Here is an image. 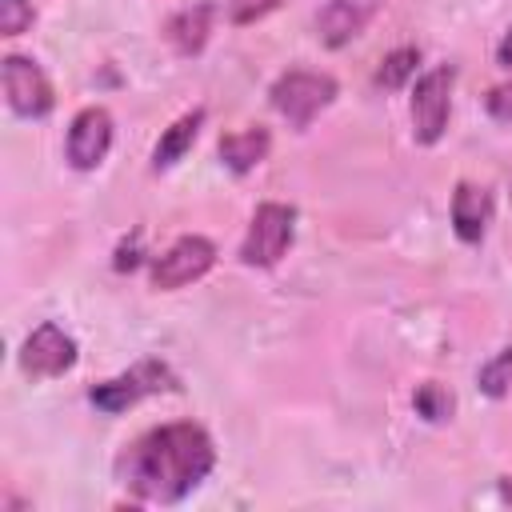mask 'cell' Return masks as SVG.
Masks as SVG:
<instances>
[{
  "instance_id": "8992f818",
  "label": "cell",
  "mask_w": 512,
  "mask_h": 512,
  "mask_svg": "<svg viewBox=\"0 0 512 512\" xmlns=\"http://www.w3.org/2000/svg\"><path fill=\"white\" fill-rule=\"evenodd\" d=\"M216 264V244L200 232L172 240L156 260H152V288L156 292H176L184 284H196L200 276H208Z\"/></svg>"
},
{
  "instance_id": "9a60e30c",
  "label": "cell",
  "mask_w": 512,
  "mask_h": 512,
  "mask_svg": "<svg viewBox=\"0 0 512 512\" xmlns=\"http://www.w3.org/2000/svg\"><path fill=\"white\" fill-rule=\"evenodd\" d=\"M416 64H420V48H396V52H388L380 60V68H376V88H384V92L404 88L416 76Z\"/></svg>"
},
{
  "instance_id": "ac0fdd59",
  "label": "cell",
  "mask_w": 512,
  "mask_h": 512,
  "mask_svg": "<svg viewBox=\"0 0 512 512\" xmlns=\"http://www.w3.org/2000/svg\"><path fill=\"white\" fill-rule=\"evenodd\" d=\"M36 20L32 0H0V36H20Z\"/></svg>"
},
{
  "instance_id": "7c38bea8",
  "label": "cell",
  "mask_w": 512,
  "mask_h": 512,
  "mask_svg": "<svg viewBox=\"0 0 512 512\" xmlns=\"http://www.w3.org/2000/svg\"><path fill=\"white\" fill-rule=\"evenodd\" d=\"M216 152H220V164H224L228 172L244 176V172H252L256 164L268 160V152H272V136H268L264 124H248V128L224 132L220 144H216Z\"/></svg>"
},
{
  "instance_id": "ffe728a7",
  "label": "cell",
  "mask_w": 512,
  "mask_h": 512,
  "mask_svg": "<svg viewBox=\"0 0 512 512\" xmlns=\"http://www.w3.org/2000/svg\"><path fill=\"white\" fill-rule=\"evenodd\" d=\"M484 108L496 124H504L512 132V84H496L488 96H484Z\"/></svg>"
},
{
  "instance_id": "3957f363",
  "label": "cell",
  "mask_w": 512,
  "mask_h": 512,
  "mask_svg": "<svg viewBox=\"0 0 512 512\" xmlns=\"http://www.w3.org/2000/svg\"><path fill=\"white\" fill-rule=\"evenodd\" d=\"M176 388H180V380L164 360H136L128 372L88 388V404L100 408L104 416H120V412L136 408L140 400L160 396V392H176Z\"/></svg>"
},
{
  "instance_id": "6da1fadb",
  "label": "cell",
  "mask_w": 512,
  "mask_h": 512,
  "mask_svg": "<svg viewBox=\"0 0 512 512\" xmlns=\"http://www.w3.org/2000/svg\"><path fill=\"white\" fill-rule=\"evenodd\" d=\"M216 468V444L196 420H172L140 432L116 456V480L140 504H180Z\"/></svg>"
},
{
  "instance_id": "ba28073f",
  "label": "cell",
  "mask_w": 512,
  "mask_h": 512,
  "mask_svg": "<svg viewBox=\"0 0 512 512\" xmlns=\"http://www.w3.org/2000/svg\"><path fill=\"white\" fill-rule=\"evenodd\" d=\"M72 364H76V340H72L60 324H52V320L36 324V328L24 336V344H20V372H24L28 380L64 376Z\"/></svg>"
},
{
  "instance_id": "8fae6325",
  "label": "cell",
  "mask_w": 512,
  "mask_h": 512,
  "mask_svg": "<svg viewBox=\"0 0 512 512\" xmlns=\"http://www.w3.org/2000/svg\"><path fill=\"white\" fill-rule=\"evenodd\" d=\"M488 224H492V196H488V188L472 184V180H460L456 192H452V232H456V240L480 244Z\"/></svg>"
},
{
  "instance_id": "5b68a950",
  "label": "cell",
  "mask_w": 512,
  "mask_h": 512,
  "mask_svg": "<svg viewBox=\"0 0 512 512\" xmlns=\"http://www.w3.org/2000/svg\"><path fill=\"white\" fill-rule=\"evenodd\" d=\"M452 88H456V68L452 64H436L424 76H416V88H412V100H408L416 144H424V148L440 144V136L448 128V112H452Z\"/></svg>"
},
{
  "instance_id": "5bb4252c",
  "label": "cell",
  "mask_w": 512,
  "mask_h": 512,
  "mask_svg": "<svg viewBox=\"0 0 512 512\" xmlns=\"http://www.w3.org/2000/svg\"><path fill=\"white\" fill-rule=\"evenodd\" d=\"M200 128H204V108H192V112H184L180 120H172V124L160 132L156 148H152V168H156V172H164V168L180 164V160H184V152L196 144Z\"/></svg>"
},
{
  "instance_id": "2e32d148",
  "label": "cell",
  "mask_w": 512,
  "mask_h": 512,
  "mask_svg": "<svg viewBox=\"0 0 512 512\" xmlns=\"http://www.w3.org/2000/svg\"><path fill=\"white\" fill-rule=\"evenodd\" d=\"M412 408H416L428 424H444V420H452V412H456V396H452L444 384L428 380V384H420V388H416Z\"/></svg>"
},
{
  "instance_id": "9c48e42d",
  "label": "cell",
  "mask_w": 512,
  "mask_h": 512,
  "mask_svg": "<svg viewBox=\"0 0 512 512\" xmlns=\"http://www.w3.org/2000/svg\"><path fill=\"white\" fill-rule=\"evenodd\" d=\"M108 148H112V112L100 104L80 108L68 124V136H64V160L76 172H92L104 164Z\"/></svg>"
},
{
  "instance_id": "4fadbf2b",
  "label": "cell",
  "mask_w": 512,
  "mask_h": 512,
  "mask_svg": "<svg viewBox=\"0 0 512 512\" xmlns=\"http://www.w3.org/2000/svg\"><path fill=\"white\" fill-rule=\"evenodd\" d=\"M208 32H212V4H208V0L180 8V12L164 24V36H168V44H172L180 56H196V52L208 44Z\"/></svg>"
},
{
  "instance_id": "52a82bcc",
  "label": "cell",
  "mask_w": 512,
  "mask_h": 512,
  "mask_svg": "<svg viewBox=\"0 0 512 512\" xmlns=\"http://www.w3.org/2000/svg\"><path fill=\"white\" fill-rule=\"evenodd\" d=\"M0 76H4V96H8V108L24 120H44L56 104L52 96V80L48 72L32 60V56H4L0 60Z\"/></svg>"
},
{
  "instance_id": "30bf717a",
  "label": "cell",
  "mask_w": 512,
  "mask_h": 512,
  "mask_svg": "<svg viewBox=\"0 0 512 512\" xmlns=\"http://www.w3.org/2000/svg\"><path fill=\"white\" fill-rule=\"evenodd\" d=\"M376 4L372 0H328L320 12H316V36L328 44V48H344L348 40H356L368 20H372Z\"/></svg>"
},
{
  "instance_id": "e0dca14e",
  "label": "cell",
  "mask_w": 512,
  "mask_h": 512,
  "mask_svg": "<svg viewBox=\"0 0 512 512\" xmlns=\"http://www.w3.org/2000/svg\"><path fill=\"white\" fill-rule=\"evenodd\" d=\"M476 384H480V392H484V396L504 400V396L512 392V348H500L488 364H480Z\"/></svg>"
},
{
  "instance_id": "277c9868",
  "label": "cell",
  "mask_w": 512,
  "mask_h": 512,
  "mask_svg": "<svg viewBox=\"0 0 512 512\" xmlns=\"http://www.w3.org/2000/svg\"><path fill=\"white\" fill-rule=\"evenodd\" d=\"M296 240V208L280 200H264L252 212V224L240 244V264L248 268H276Z\"/></svg>"
},
{
  "instance_id": "d6986e66",
  "label": "cell",
  "mask_w": 512,
  "mask_h": 512,
  "mask_svg": "<svg viewBox=\"0 0 512 512\" xmlns=\"http://www.w3.org/2000/svg\"><path fill=\"white\" fill-rule=\"evenodd\" d=\"M276 8H280V0H228V20H232L236 28H244V24L264 20V16L276 12Z\"/></svg>"
},
{
  "instance_id": "7a4b0ae2",
  "label": "cell",
  "mask_w": 512,
  "mask_h": 512,
  "mask_svg": "<svg viewBox=\"0 0 512 512\" xmlns=\"http://www.w3.org/2000/svg\"><path fill=\"white\" fill-rule=\"evenodd\" d=\"M336 92H340V84H336L328 72L288 68V72H280V76L272 80L268 100H272V108L288 120V128L304 132V128H308V124L336 100Z\"/></svg>"
}]
</instances>
